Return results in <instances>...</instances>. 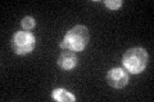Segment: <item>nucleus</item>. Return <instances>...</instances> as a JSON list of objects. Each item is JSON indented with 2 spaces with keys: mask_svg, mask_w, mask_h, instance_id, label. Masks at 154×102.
Wrapping results in <instances>:
<instances>
[{
  "mask_svg": "<svg viewBox=\"0 0 154 102\" xmlns=\"http://www.w3.org/2000/svg\"><path fill=\"white\" fill-rule=\"evenodd\" d=\"M104 5L108 9H110V10H117L122 5V0H105Z\"/></svg>",
  "mask_w": 154,
  "mask_h": 102,
  "instance_id": "obj_8",
  "label": "nucleus"
},
{
  "mask_svg": "<svg viewBox=\"0 0 154 102\" xmlns=\"http://www.w3.org/2000/svg\"><path fill=\"white\" fill-rule=\"evenodd\" d=\"M58 66L63 70H71L79 64V59H77V55L73 51H68L66 50L64 52H62L58 57Z\"/></svg>",
  "mask_w": 154,
  "mask_h": 102,
  "instance_id": "obj_5",
  "label": "nucleus"
},
{
  "mask_svg": "<svg viewBox=\"0 0 154 102\" xmlns=\"http://www.w3.org/2000/svg\"><path fill=\"white\" fill-rule=\"evenodd\" d=\"M36 46V37L31 32L19 31L12 37V47L17 55H26L33 51Z\"/></svg>",
  "mask_w": 154,
  "mask_h": 102,
  "instance_id": "obj_3",
  "label": "nucleus"
},
{
  "mask_svg": "<svg viewBox=\"0 0 154 102\" xmlns=\"http://www.w3.org/2000/svg\"><path fill=\"white\" fill-rule=\"evenodd\" d=\"M89 30L86 26L79 24L75 26L73 28L66 33V36L63 38V41L60 42V48L68 51H73V52H80L88 46L89 43Z\"/></svg>",
  "mask_w": 154,
  "mask_h": 102,
  "instance_id": "obj_1",
  "label": "nucleus"
},
{
  "mask_svg": "<svg viewBox=\"0 0 154 102\" xmlns=\"http://www.w3.org/2000/svg\"><path fill=\"white\" fill-rule=\"evenodd\" d=\"M21 26L23 28V31H27L28 32V31H31V30L35 28L36 21L32 17H25V18L22 19V22H21Z\"/></svg>",
  "mask_w": 154,
  "mask_h": 102,
  "instance_id": "obj_7",
  "label": "nucleus"
},
{
  "mask_svg": "<svg viewBox=\"0 0 154 102\" xmlns=\"http://www.w3.org/2000/svg\"><path fill=\"white\" fill-rule=\"evenodd\" d=\"M128 73L122 68H113L107 74V83L113 88H123L128 84Z\"/></svg>",
  "mask_w": 154,
  "mask_h": 102,
  "instance_id": "obj_4",
  "label": "nucleus"
},
{
  "mask_svg": "<svg viewBox=\"0 0 154 102\" xmlns=\"http://www.w3.org/2000/svg\"><path fill=\"white\" fill-rule=\"evenodd\" d=\"M51 97H53V100L59 101V102H75V100H76V97L72 95L71 92L66 91L63 88L54 89L51 93Z\"/></svg>",
  "mask_w": 154,
  "mask_h": 102,
  "instance_id": "obj_6",
  "label": "nucleus"
},
{
  "mask_svg": "<svg viewBox=\"0 0 154 102\" xmlns=\"http://www.w3.org/2000/svg\"><path fill=\"white\" fill-rule=\"evenodd\" d=\"M148 59V52L143 47H132L125 52L122 57V64L128 73L139 74L146 68Z\"/></svg>",
  "mask_w": 154,
  "mask_h": 102,
  "instance_id": "obj_2",
  "label": "nucleus"
}]
</instances>
